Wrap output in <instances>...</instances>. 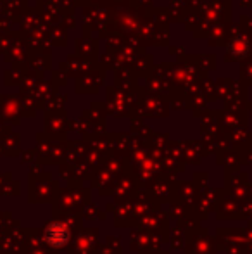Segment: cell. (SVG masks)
I'll return each mask as SVG.
<instances>
[{"mask_svg":"<svg viewBox=\"0 0 252 254\" xmlns=\"http://www.w3.org/2000/svg\"><path fill=\"white\" fill-rule=\"evenodd\" d=\"M45 242L50 248H64L69 242V228L64 223H50L45 228Z\"/></svg>","mask_w":252,"mask_h":254,"instance_id":"6da1fadb","label":"cell"}]
</instances>
